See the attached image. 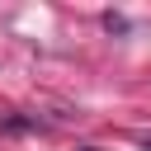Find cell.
Segmentation results:
<instances>
[{"instance_id":"obj_1","label":"cell","mask_w":151,"mask_h":151,"mask_svg":"<svg viewBox=\"0 0 151 151\" xmlns=\"http://www.w3.org/2000/svg\"><path fill=\"white\" fill-rule=\"evenodd\" d=\"M85 151H94V146H85Z\"/></svg>"}]
</instances>
